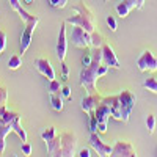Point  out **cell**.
<instances>
[{
  "label": "cell",
  "mask_w": 157,
  "mask_h": 157,
  "mask_svg": "<svg viewBox=\"0 0 157 157\" xmlns=\"http://www.w3.org/2000/svg\"><path fill=\"white\" fill-rule=\"evenodd\" d=\"M10 132H16L22 141H27V132L21 126V113L8 110L6 105L0 107V154L5 152L6 135Z\"/></svg>",
  "instance_id": "1"
},
{
  "label": "cell",
  "mask_w": 157,
  "mask_h": 157,
  "mask_svg": "<svg viewBox=\"0 0 157 157\" xmlns=\"http://www.w3.org/2000/svg\"><path fill=\"white\" fill-rule=\"evenodd\" d=\"M104 63L102 60V49H94L93 52V60L88 66H83L80 71V85L88 91V93H98L96 90V82L99 78V66Z\"/></svg>",
  "instance_id": "2"
},
{
  "label": "cell",
  "mask_w": 157,
  "mask_h": 157,
  "mask_svg": "<svg viewBox=\"0 0 157 157\" xmlns=\"http://www.w3.org/2000/svg\"><path fill=\"white\" fill-rule=\"evenodd\" d=\"M21 19L24 21V32H22V36H21V43H19V49H21V54H25L27 49L30 47V43H32V36H33V32L36 29V25L39 22V16L36 14H30L27 10H24L22 6L17 10Z\"/></svg>",
  "instance_id": "3"
},
{
  "label": "cell",
  "mask_w": 157,
  "mask_h": 157,
  "mask_svg": "<svg viewBox=\"0 0 157 157\" xmlns=\"http://www.w3.org/2000/svg\"><path fill=\"white\" fill-rule=\"evenodd\" d=\"M74 16H69L66 19L68 24H72V25H78V27L85 29L86 32H94V14L83 2L77 3L74 6Z\"/></svg>",
  "instance_id": "4"
},
{
  "label": "cell",
  "mask_w": 157,
  "mask_h": 157,
  "mask_svg": "<svg viewBox=\"0 0 157 157\" xmlns=\"http://www.w3.org/2000/svg\"><path fill=\"white\" fill-rule=\"evenodd\" d=\"M69 39H71L72 46H75L78 49H86L91 46V33L82 27H78V25H72Z\"/></svg>",
  "instance_id": "5"
},
{
  "label": "cell",
  "mask_w": 157,
  "mask_h": 157,
  "mask_svg": "<svg viewBox=\"0 0 157 157\" xmlns=\"http://www.w3.org/2000/svg\"><path fill=\"white\" fill-rule=\"evenodd\" d=\"M61 137V157L75 155L77 151V135L74 132H63Z\"/></svg>",
  "instance_id": "6"
},
{
  "label": "cell",
  "mask_w": 157,
  "mask_h": 157,
  "mask_svg": "<svg viewBox=\"0 0 157 157\" xmlns=\"http://www.w3.org/2000/svg\"><path fill=\"white\" fill-rule=\"evenodd\" d=\"M120 104H121V113H123V123H127L129 121V116H130V112H132L134 105H135V96L130 93L127 90H123L120 94Z\"/></svg>",
  "instance_id": "7"
},
{
  "label": "cell",
  "mask_w": 157,
  "mask_h": 157,
  "mask_svg": "<svg viewBox=\"0 0 157 157\" xmlns=\"http://www.w3.org/2000/svg\"><path fill=\"white\" fill-rule=\"evenodd\" d=\"M137 68L141 72H154L157 71V58L151 50H145L137 60Z\"/></svg>",
  "instance_id": "8"
},
{
  "label": "cell",
  "mask_w": 157,
  "mask_h": 157,
  "mask_svg": "<svg viewBox=\"0 0 157 157\" xmlns=\"http://www.w3.org/2000/svg\"><path fill=\"white\" fill-rule=\"evenodd\" d=\"M57 57L60 61H64L66 58V52H68V39H66V21L60 24V30H58V39H57Z\"/></svg>",
  "instance_id": "9"
},
{
  "label": "cell",
  "mask_w": 157,
  "mask_h": 157,
  "mask_svg": "<svg viewBox=\"0 0 157 157\" xmlns=\"http://www.w3.org/2000/svg\"><path fill=\"white\" fill-rule=\"evenodd\" d=\"M135 154V148L130 141H124V140H118L113 149H112V157H134Z\"/></svg>",
  "instance_id": "10"
},
{
  "label": "cell",
  "mask_w": 157,
  "mask_h": 157,
  "mask_svg": "<svg viewBox=\"0 0 157 157\" xmlns=\"http://www.w3.org/2000/svg\"><path fill=\"white\" fill-rule=\"evenodd\" d=\"M90 145H91V148L94 149V152H96L98 155H101V157L112 155L113 146L105 145V143L101 140V137L98 135V132H91V135H90Z\"/></svg>",
  "instance_id": "11"
},
{
  "label": "cell",
  "mask_w": 157,
  "mask_h": 157,
  "mask_svg": "<svg viewBox=\"0 0 157 157\" xmlns=\"http://www.w3.org/2000/svg\"><path fill=\"white\" fill-rule=\"evenodd\" d=\"M102 101V96L98 94V93H88V96H85L82 101H80V107L85 113H94L96 109L99 107V104Z\"/></svg>",
  "instance_id": "12"
},
{
  "label": "cell",
  "mask_w": 157,
  "mask_h": 157,
  "mask_svg": "<svg viewBox=\"0 0 157 157\" xmlns=\"http://www.w3.org/2000/svg\"><path fill=\"white\" fill-rule=\"evenodd\" d=\"M101 49H102V60H104V63H105L107 66H110V68L120 69L121 68V63H120V60H118L113 47L110 44H102Z\"/></svg>",
  "instance_id": "13"
},
{
  "label": "cell",
  "mask_w": 157,
  "mask_h": 157,
  "mask_svg": "<svg viewBox=\"0 0 157 157\" xmlns=\"http://www.w3.org/2000/svg\"><path fill=\"white\" fill-rule=\"evenodd\" d=\"M35 68L41 72L47 80H54V78H55L54 66H52V63L47 58H36L35 60Z\"/></svg>",
  "instance_id": "14"
},
{
  "label": "cell",
  "mask_w": 157,
  "mask_h": 157,
  "mask_svg": "<svg viewBox=\"0 0 157 157\" xmlns=\"http://www.w3.org/2000/svg\"><path fill=\"white\" fill-rule=\"evenodd\" d=\"M104 101L107 102V105L110 107V112H112V116L118 121H123V113H121V104H120V98L118 94L115 96H107L104 98Z\"/></svg>",
  "instance_id": "15"
},
{
  "label": "cell",
  "mask_w": 157,
  "mask_h": 157,
  "mask_svg": "<svg viewBox=\"0 0 157 157\" xmlns=\"http://www.w3.org/2000/svg\"><path fill=\"white\" fill-rule=\"evenodd\" d=\"M46 148H47V154L52 157H61V137L57 134L52 140L46 141Z\"/></svg>",
  "instance_id": "16"
},
{
  "label": "cell",
  "mask_w": 157,
  "mask_h": 157,
  "mask_svg": "<svg viewBox=\"0 0 157 157\" xmlns=\"http://www.w3.org/2000/svg\"><path fill=\"white\" fill-rule=\"evenodd\" d=\"M94 115H96V118H98V123H107L109 118L112 116L110 107L107 105V102L104 101V98H102V101H101V104H99V107L96 109Z\"/></svg>",
  "instance_id": "17"
},
{
  "label": "cell",
  "mask_w": 157,
  "mask_h": 157,
  "mask_svg": "<svg viewBox=\"0 0 157 157\" xmlns=\"http://www.w3.org/2000/svg\"><path fill=\"white\" fill-rule=\"evenodd\" d=\"M132 10H135V0H121V2L116 5V13L121 17H127L129 13Z\"/></svg>",
  "instance_id": "18"
},
{
  "label": "cell",
  "mask_w": 157,
  "mask_h": 157,
  "mask_svg": "<svg viewBox=\"0 0 157 157\" xmlns=\"http://www.w3.org/2000/svg\"><path fill=\"white\" fill-rule=\"evenodd\" d=\"M21 64H22V57H21V55L14 54V55L10 57V60H8V68H10V69L16 71V69L21 68Z\"/></svg>",
  "instance_id": "19"
},
{
  "label": "cell",
  "mask_w": 157,
  "mask_h": 157,
  "mask_svg": "<svg viewBox=\"0 0 157 157\" xmlns=\"http://www.w3.org/2000/svg\"><path fill=\"white\" fill-rule=\"evenodd\" d=\"M50 104H52V109L61 112L63 110V99L61 94H50Z\"/></svg>",
  "instance_id": "20"
},
{
  "label": "cell",
  "mask_w": 157,
  "mask_h": 157,
  "mask_svg": "<svg viewBox=\"0 0 157 157\" xmlns=\"http://www.w3.org/2000/svg\"><path fill=\"white\" fill-rule=\"evenodd\" d=\"M57 135V127H54V126H50V127H46V129H43L41 130V138L44 140V141H49V140H52Z\"/></svg>",
  "instance_id": "21"
},
{
  "label": "cell",
  "mask_w": 157,
  "mask_h": 157,
  "mask_svg": "<svg viewBox=\"0 0 157 157\" xmlns=\"http://www.w3.org/2000/svg\"><path fill=\"white\" fill-rule=\"evenodd\" d=\"M143 86H145L148 91H152L154 94H157V77H149L143 82Z\"/></svg>",
  "instance_id": "22"
},
{
  "label": "cell",
  "mask_w": 157,
  "mask_h": 157,
  "mask_svg": "<svg viewBox=\"0 0 157 157\" xmlns=\"http://www.w3.org/2000/svg\"><path fill=\"white\" fill-rule=\"evenodd\" d=\"M61 85L57 78L54 80H49V94H61Z\"/></svg>",
  "instance_id": "23"
},
{
  "label": "cell",
  "mask_w": 157,
  "mask_h": 157,
  "mask_svg": "<svg viewBox=\"0 0 157 157\" xmlns=\"http://www.w3.org/2000/svg\"><path fill=\"white\" fill-rule=\"evenodd\" d=\"M102 44H104V41H102L101 33H98L96 30H94V32H91V47L99 49V47H102Z\"/></svg>",
  "instance_id": "24"
},
{
  "label": "cell",
  "mask_w": 157,
  "mask_h": 157,
  "mask_svg": "<svg viewBox=\"0 0 157 157\" xmlns=\"http://www.w3.org/2000/svg\"><path fill=\"white\" fill-rule=\"evenodd\" d=\"M146 129H148V134H152L154 132V129H155V116L154 115H148L146 116Z\"/></svg>",
  "instance_id": "25"
},
{
  "label": "cell",
  "mask_w": 157,
  "mask_h": 157,
  "mask_svg": "<svg viewBox=\"0 0 157 157\" xmlns=\"http://www.w3.org/2000/svg\"><path fill=\"white\" fill-rule=\"evenodd\" d=\"M6 101H8V90H6V86L0 85V107L5 105Z\"/></svg>",
  "instance_id": "26"
},
{
  "label": "cell",
  "mask_w": 157,
  "mask_h": 157,
  "mask_svg": "<svg viewBox=\"0 0 157 157\" xmlns=\"http://www.w3.org/2000/svg\"><path fill=\"white\" fill-rule=\"evenodd\" d=\"M90 130L91 132H98V118L94 113H90Z\"/></svg>",
  "instance_id": "27"
},
{
  "label": "cell",
  "mask_w": 157,
  "mask_h": 157,
  "mask_svg": "<svg viewBox=\"0 0 157 157\" xmlns=\"http://www.w3.org/2000/svg\"><path fill=\"white\" fill-rule=\"evenodd\" d=\"M5 49H6V33L0 30V55L5 52Z\"/></svg>",
  "instance_id": "28"
},
{
  "label": "cell",
  "mask_w": 157,
  "mask_h": 157,
  "mask_svg": "<svg viewBox=\"0 0 157 157\" xmlns=\"http://www.w3.org/2000/svg\"><path fill=\"white\" fill-rule=\"evenodd\" d=\"M105 22H107V25H109V29H110L112 32H116V29H118V24H116V19H115L113 16H107Z\"/></svg>",
  "instance_id": "29"
},
{
  "label": "cell",
  "mask_w": 157,
  "mask_h": 157,
  "mask_svg": "<svg viewBox=\"0 0 157 157\" xmlns=\"http://www.w3.org/2000/svg\"><path fill=\"white\" fill-rule=\"evenodd\" d=\"M49 3L54 8H64L68 3V0H49Z\"/></svg>",
  "instance_id": "30"
},
{
  "label": "cell",
  "mask_w": 157,
  "mask_h": 157,
  "mask_svg": "<svg viewBox=\"0 0 157 157\" xmlns=\"http://www.w3.org/2000/svg\"><path fill=\"white\" fill-rule=\"evenodd\" d=\"M68 77H69V68L64 61H61V78L63 80H68Z\"/></svg>",
  "instance_id": "31"
},
{
  "label": "cell",
  "mask_w": 157,
  "mask_h": 157,
  "mask_svg": "<svg viewBox=\"0 0 157 157\" xmlns=\"http://www.w3.org/2000/svg\"><path fill=\"white\" fill-rule=\"evenodd\" d=\"M91 60H93V54H90V52H85L83 57H82V64H83V66H88V64L91 63Z\"/></svg>",
  "instance_id": "32"
},
{
  "label": "cell",
  "mask_w": 157,
  "mask_h": 157,
  "mask_svg": "<svg viewBox=\"0 0 157 157\" xmlns=\"http://www.w3.org/2000/svg\"><path fill=\"white\" fill-rule=\"evenodd\" d=\"M22 154L24 155H30L32 154V145L30 143H27V141L22 143Z\"/></svg>",
  "instance_id": "33"
},
{
  "label": "cell",
  "mask_w": 157,
  "mask_h": 157,
  "mask_svg": "<svg viewBox=\"0 0 157 157\" xmlns=\"http://www.w3.org/2000/svg\"><path fill=\"white\" fill-rule=\"evenodd\" d=\"M61 96L66 98V99H71V88L64 85V86L61 88Z\"/></svg>",
  "instance_id": "34"
},
{
  "label": "cell",
  "mask_w": 157,
  "mask_h": 157,
  "mask_svg": "<svg viewBox=\"0 0 157 157\" xmlns=\"http://www.w3.org/2000/svg\"><path fill=\"white\" fill-rule=\"evenodd\" d=\"M10 5H11V8L14 11H17L21 8V0H10Z\"/></svg>",
  "instance_id": "35"
},
{
  "label": "cell",
  "mask_w": 157,
  "mask_h": 157,
  "mask_svg": "<svg viewBox=\"0 0 157 157\" xmlns=\"http://www.w3.org/2000/svg\"><path fill=\"white\" fill-rule=\"evenodd\" d=\"M77 155H80V157H90V155H91V152H90V149H88V148H83V149L78 151V154H77Z\"/></svg>",
  "instance_id": "36"
},
{
  "label": "cell",
  "mask_w": 157,
  "mask_h": 157,
  "mask_svg": "<svg viewBox=\"0 0 157 157\" xmlns=\"http://www.w3.org/2000/svg\"><path fill=\"white\" fill-rule=\"evenodd\" d=\"M145 5V0H135V10H141Z\"/></svg>",
  "instance_id": "37"
},
{
  "label": "cell",
  "mask_w": 157,
  "mask_h": 157,
  "mask_svg": "<svg viewBox=\"0 0 157 157\" xmlns=\"http://www.w3.org/2000/svg\"><path fill=\"white\" fill-rule=\"evenodd\" d=\"M25 2H27V3H32V2H33V0H25Z\"/></svg>",
  "instance_id": "38"
},
{
  "label": "cell",
  "mask_w": 157,
  "mask_h": 157,
  "mask_svg": "<svg viewBox=\"0 0 157 157\" xmlns=\"http://www.w3.org/2000/svg\"><path fill=\"white\" fill-rule=\"evenodd\" d=\"M104 2H109V0H104Z\"/></svg>",
  "instance_id": "39"
}]
</instances>
